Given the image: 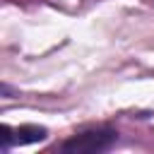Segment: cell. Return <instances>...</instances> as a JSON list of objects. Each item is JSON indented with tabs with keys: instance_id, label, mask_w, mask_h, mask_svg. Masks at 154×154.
I'll use <instances>...</instances> for the list:
<instances>
[{
	"instance_id": "cell-1",
	"label": "cell",
	"mask_w": 154,
	"mask_h": 154,
	"mask_svg": "<svg viewBox=\"0 0 154 154\" xmlns=\"http://www.w3.org/2000/svg\"><path fill=\"white\" fill-rule=\"evenodd\" d=\"M116 144H118V130L108 123H101L70 135L58 144V149L65 154H103L111 152Z\"/></svg>"
},
{
	"instance_id": "cell-2",
	"label": "cell",
	"mask_w": 154,
	"mask_h": 154,
	"mask_svg": "<svg viewBox=\"0 0 154 154\" xmlns=\"http://www.w3.org/2000/svg\"><path fill=\"white\" fill-rule=\"evenodd\" d=\"M48 137V130L43 128V125H31V123H26V125H19V128H14V125H2V135H0V140H2V154H7L12 147H24V144H36V142H43Z\"/></svg>"
}]
</instances>
